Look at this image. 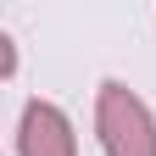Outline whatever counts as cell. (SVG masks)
Here are the masks:
<instances>
[{
    "label": "cell",
    "mask_w": 156,
    "mask_h": 156,
    "mask_svg": "<svg viewBox=\"0 0 156 156\" xmlns=\"http://www.w3.org/2000/svg\"><path fill=\"white\" fill-rule=\"evenodd\" d=\"M95 134H101L106 156H156V117L123 84H101V95H95Z\"/></svg>",
    "instance_id": "1"
},
{
    "label": "cell",
    "mask_w": 156,
    "mask_h": 156,
    "mask_svg": "<svg viewBox=\"0 0 156 156\" xmlns=\"http://www.w3.org/2000/svg\"><path fill=\"white\" fill-rule=\"evenodd\" d=\"M23 156H78V140H73V123L62 106L50 101H28L23 112Z\"/></svg>",
    "instance_id": "2"
},
{
    "label": "cell",
    "mask_w": 156,
    "mask_h": 156,
    "mask_svg": "<svg viewBox=\"0 0 156 156\" xmlns=\"http://www.w3.org/2000/svg\"><path fill=\"white\" fill-rule=\"evenodd\" d=\"M11 73H17V45L0 34V78H11Z\"/></svg>",
    "instance_id": "3"
}]
</instances>
